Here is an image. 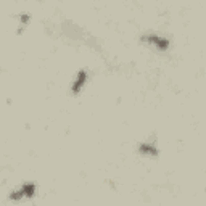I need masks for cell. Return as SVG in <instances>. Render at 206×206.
<instances>
[{
  "instance_id": "1",
  "label": "cell",
  "mask_w": 206,
  "mask_h": 206,
  "mask_svg": "<svg viewBox=\"0 0 206 206\" xmlns=\"http://www.w3.org/2000/svg\"><path fill=\"white\" fill-rule=\"evenodd\" d=\"M85 79H87L85 71H81V73H79V76H77V81L74 82V87H73V89H74V92H77V90L81 89V85L85 82Z\"/></svg>"
},
{
  "instance_id": "2",
  "label": "cell",
  "mask_w": 206,
  "mask_h": 206,
  "mask_svg": "<svg viewBox=\"0 0 206 206\" xmlns=\"http://www.w3.org/2000/svg\"><path fill=\"white\" fill-rule=\"evenodd\" d=\"M145 40H151L153 44H156L161 50L168 48V40H163L161 37H145Z\"/></svg>"
},
{
  "instance_id": "3",
  "label": "cell",
  "mask_w": 206,
  "mask_h": 206,
  "mask_svg": "<svg viewBox=\"0 0 206 206\" xmlns=\"http://www.w3.org/2000/svg\"><path fill=\"white\" fill-rule=\"evenodd\" d=\"M34 190H35L34 185L32 184H28V185H24V187H23V195H26V197H32Z\"/></svg>"
},
{
  "instance_id": "4",
  "label": "cell",
  "mask_w": 206,
  "mask_h": 206,
  "mask_svg": "<svg viewBox=\"0 0 206 206\" xmlns=\"http://www.w3.org/2000/svg\"><path fill=\"white\" fill-rule=\"evenodd\" d=\"M140 150L143 153H150V154H156V150H154L153 147H148V145H142L140 147Z\"/></svg>"
},
{
  "instance_id": "5",
  "label": "cell",
  "mask_w": 206,
  "mask_h": 206,
  "mask_svg": "<svg viewBox=\"0 0 206 206\" xmlns=\"http://www.w3.org/2000/svg\"><path fill=\"white\" fill-rule=\"evenodd\" d=\"M23 197V192H15V193H11V198L13 200H19Z\"/></svg>"
}]
</instances>
